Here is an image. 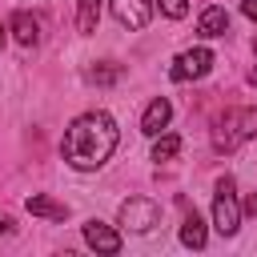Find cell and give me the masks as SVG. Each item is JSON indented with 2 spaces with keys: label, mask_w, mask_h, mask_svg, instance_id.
<instances>
[{
  "label": "cell",
  "mask_w": 257,
  "mask_h": 257,
  "mask_svg": "<svg viewBox=\"0 0 257 257\" xmlns=\"http://www.w3.org/2000/svg\"><path fill=\"white\" fill-rule=\"evenodd\" d=\"M84 241H88L96 253H120V233L108 229L104 221H88V225H84Z\"/></svg>",
  "instance_id": "obj_7"
},
{
  "label": "cell",
  "mask_w": 257,
  "mask_h": 257,
  "mask_svg": "<svg viewBox=\"0 0 257 257\" xmlns=\"http://www.w3.org/2000/svg\"><path fill=\"white\" fill-rule=\"evenodd\" d=\"M253 48H257V40H253Z\"/></svg>",
  "instance_id": "obj_22"
},
{
  "label": "cell",
  "mask_w": 257,
  "mask_h": 257,
  "mask_svg": "<svg viewBox=\"0 0 257 257\" xmlns=\"http://www.w3.org/2000/svg\"><path fill=\"white\" fill-rule=\"evenodd\" d=\"M249 80H253V84H257V68H253V72H249Z\"/></svg>",
  "instance_id": "obj_20"
},
{
  "label": "cell",
  "mask_w": 257,
  "mask_h": 257,
  "mask_svg": "<svg viewBox=\"0 0 257 257\" xmlns=\"http://www.w3.org/2000/svg\"><path fill=\"white\" fill-rule=\"evenodd\" d=\"M213 225L221 237H233L237 225H241V205H237V185L233 177H221L217 181V193H213Z\"/></svg>",
  "instance_id": "obj_3"
},
{
  "label": "cell",
  "mask_w": 257,
  "mask_h": 257,
  "mask_svg": "<svg viewBox=\"0 0 257 257\" xmlns=\"http://www.w3.org/2000/svg\"><path fill=\"white\" fill-rule=\"evenodd\" d=\"M96 20H100V0H76V28L84 36L96 32Z\"/></svg>",
  "instance_id": "obj_13"
},
{
  "label": "cell",
  "mask_w": 257,
  "mask_h": 257,
  "mask_svg": "<svg viewBox=\"0 0 257 257\" xmlns=\"http://www.w3.org/2000/svg\"><path fill=\"white\" fill-rule=\"evenodd\" d=\"M108 8L116 16V24L128 28V32H141L153 16V0H108Z\"/></svg>",
  "instance_id": "obj_6"
},
{
  "label": "cell",
  "mask_w": 257,
  "mask_h": 257,
  "mask_svg": "<svg viewBox=\"0 0 257 257\" xmlns=\"http://www.w3.org/2000/svg\"><path fill=\"white\" fill-rule=\"evenodd\" d=\"M253 137H257V108H229L213 128V149L217 153H233Z\"/></svg>",
  "instance_id": "obj_2"
},
{
  "label": "cell",
  "mask_w": 257,
  "mask_h": 257,
  "mask_svg": "<svg viewBox=\"0 0 257 257\" xmlns=\"http://www.w3.org/2000/svg\"><path fill=\"white\" fill-rule=\"evenodd\" d=\"M241 12H245L249 20H257V0H245V4H241Z\"/></svg>",
  "instance_id": "obj_17"
},
{
  "label": "cell",
  "mask_w": 257,
  "mask_h": 257,
  "mask_svg": "<svg viewBox=\"0 0 257 257\" xmlns=\"http://www.w3.org/2000/svg\"><path fill=\"white\" fill-rule=\"evenodd\" d=\"M8 229H12V221H8V217H0V237H4Z\"/></svg>",
  "instance_id": "obj_19"
},
{
  "label": "cell",
  "mask_w": 257,
  "mask_h": 257,
  "mask_svg": "<svg viewBox=\"0 0 257 257\" xmlns=\"http://www.w3.org/2000/svg\"><path fill=\"white\" fill-rule=\"evenodd\" d=\"M245 213H257V193H249V197H245Z\"/></svg>",
  "instance_id": "obj_18"
},
{
  "label": "cell",
  "mask_w": 257,
  "mask_h": 257,
  "mask_svg": "<svg viewBox=\"0 0 257 257\" xmlns=\"http://www.w3.org/2000/svg\"><path fill=\"white\" fill-rule=\"evenodd\" d=\"M0 44H4V28H0Z\"/></svg>",
  "instance_id": "obj_21"
},
{
  "label": "cell",
  "mask_w": 257,
  "mask_h": 257,
  "mask_svg": "<svg viewBox=\"0 0 257 257\" xmlns=\"http://www.w3.org/2000/svg\"><path fill=\"white\" fill-rule=\"evenodd\" d=\"M169 116H173V104H169L165 96H157V100L145 108V116H141V133H145V137H161V128L169 124Z\"/></svg>",
  "instance_id": "obj_8"
},
{
  "label": "cell",
  "mask_w": 257,
  "mask_h": 257,
  "mask_svg": "<svg viewBox=\"0 0 257 257\" xmlns=\"http://www.w3.org/2000/svg\"><path fill=\"white\" fill-rule=\"evenodd\" d=\"M213 68V52L209 48H185L177 60H173V80H201L205 72Z\"/></svg>",
  "instance_id": "obj_5"
},
{
  "label": "cell",
  "mask_w": 257,
  "mask_h": 257,
  "mask_svg": "<svg viewBox=\"0 0 257 257\" xmlns=\"http://www.w3.org/2000/svg\"><path fill=\"white\" fill-rule=\"evenodd\" d=\"M88 76H92V80H96V84H112V80H116V76H120V68H116V64H104V68H92V72H88Z\"/></svg>",
  "instance_id": "obj_15"
},
{
  "label": "cell",
  "mask_w": 257,
  "mask_h": 257,
  "mask_svg": "<svg viewBox=\"0 0 257 257\" xmlns=\"http://www.w3.org/2000/svg\"><path fill=\"white\" fill-rule=\"evenodd\" d=\"M157 221H161V209H157V201H149V197H128V201L120 205V225L133 229V233H149Z\"/></svg>",
  "instance_id": "obj_4"
},
{
  "label": "cell",
  "mask_w": 257,
  "mask_h": 257,
  "mask_svg": "<svg viewBox=\"0 0 257 257\" xmlns=\"http://www.w3.org/2000/svg\"><path fill=\"white\" fill-rule=\"evenodd\" d=\"M197 32L201 36H225L229 32V12L225 8H205L201 20H197Z\"/></svg>",
  "instance_id": "obj_10"
},
{
  "label": "cell",
  "mask_w": 257,
  "mask_h": 257,
  "mask_svg": "<svg viewBox=\"0 0 257 257\" xmlns=\"http://www.w3.org/2000/svg\"><path fill=\"white\" fill-rule=\"evenodd\" d=\"M177 153H181V137H177V133L157 137V145H153V161H173Z\"/></svg>",
  "instance_id": "obj_14"
},
{
  "label": "cell",
  "mask_w": 257,
  "mask_h": 257,
  "mask_svg": "<svg viewBox=\"0 0 257 257\" xmlns=\"http://www.w3.org/2000/svg\"><path fill=\"white\" fill-rule=\"evenodd\" d=\"M161 12L173 16V20H181V16L189 12V0H161Z\"/></svg>",
  "instance_id": "obj_16"
},
{
  "label": "cell",
  "mask_w": 257,
  "mask_h": 257,
  "mask_svg": "<svg viewBox=\"0 0 257 257\" xmlns=\"http://www.w3.org/2000/svg\"><path fill=\"white\" fill-rule=\"evenodd\" d=\"M12 36H16V44L32 48V44L40 40V24H36V16H28V12H16V16H12Z\"/></svg>",
  "instance_id": "obj_11"
},
{
  "label": "cell",
  "mask_w": 257,
  "mask_h": 257,
  "mask_svg": "<svg viewBox=\"0 0 257 257\" xmlns=\"http://www.w3.org/2000/svg\"><path fill=\"white\" fill-rule=\"evenodd\" d=\"M181 245H189V249H205V221H201L197 213L185 217V225H181Z\"/></svg>",
  "instance_id": "obj_12"
},
{
  "label": "cell",
  "mask_w": 257,
  "mask_h": 257,
  "mask_svg": "<svg viewBox=\"0 0 257 257\" xmlns=\"http://www.w3.org/2000/svg\"><path fill=\"white\" fill-rule=\"evenodd\" d=\"M24 205H28L32 217H48V221H64V217H68V205H64V201H52V197H44V193L28 197Z\"/></svg>",
  "instance_id": "obj_9"
},
{
  "label": "cell",
  "mask_w": 257,
  "mask_h": 257,
  "mask_svg": "<svg viewBox=\"0 0 257 257\" xmlns=\"http://www.w3.org/2000/svg\"><path fill=\"white\" fill-rule=\"evenodd\" d=\"M116 141H120V133H116V120L108 112H84L64 128L60 153H64V161L72 169L84 173V169H100L112 157Z\"/></svg>",
  "instance_id": "obj_1"
}]
</instances>
